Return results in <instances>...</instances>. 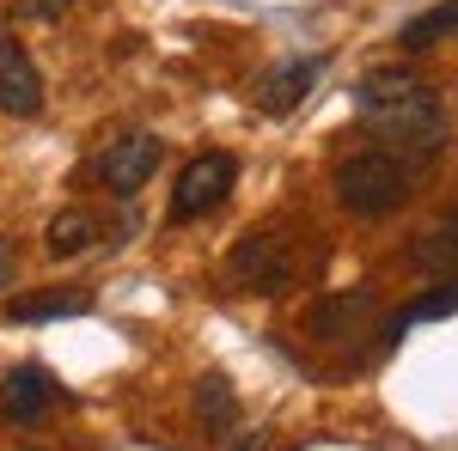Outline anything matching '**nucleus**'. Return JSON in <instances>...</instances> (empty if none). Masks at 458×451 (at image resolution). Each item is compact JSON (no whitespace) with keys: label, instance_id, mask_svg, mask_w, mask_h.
<instances>
[{"label":"nucleus","instance_id":"obj_1","mask_svg":"<svg viewBox=\"0 0 458 451\" xmlns=\"http://www.w3.org/2000/svg\"><path fill=\"white\" fill-rule=\"evenodd\" d=\"M354 110H360V122L373 135L391 140L416 165L446 146V104H440V92L403 68H373L354 86Z\"/></svg>","mask_w":458,"mask_h":451},{"label":"nucleus","instance_id":"obj_2","mask_svg":"<svg viewBox=\"0 0 458 451\" xmlns=\"http://www.w3.org/2000/svg\"><path fill=\"white\" fill-rule=\"evenodd\" d=\"M403 189H410V177H403V165L391 153H354V159H343V171H336V202L349 213H360V220L391 213L403 202Z\"/></svg>","mask_w":458,"mask_h":451},{"label":"nucleus","instance_id":"obj_3","mask_svg":"<svg viewBox=\"0 0 458 451\" xmlns=\"http://www.w3.org/2000/svg\"><path fill=\"white\" fill-rule=\"evenodd\" d=\"M233 183H239V159H233V153H202V159H190L183 177H177V189H172V220H202V213H214L233 196Z\"/></svg>","mask_w":458,"mask_h":451},{"label":"nucleus","instance_id":"obj_4","mask_svg":"<svg viewBox=\"0 0 458 451\" xmlns=\"http://www.w3.org/2000/svg\"><path fill=\"white\" fill-rule=\"evenodd\" d=\"M226 269H233V280H239V287H257V293H282L287 280H293L287 244L276 238V232H245V238L233 244Z\"/></svg>","mask_w":458,"mask_h":451},{"label":"nucleus","instance_id":"obj_5","mask_svg":"<svg viewBox=\"0 0 458 451\" xmlns=\"http://www.w3.org/2000/svg\"><path fill=\"white\" fill-rule=\"evenodd\" d=\"M159 159H165V146L159 135H123L105 146V159H98V177H105L110 196H135L147 177L159 171Z\"/></svg>","mask_w":458,"mask_h":451},{"label":"nucleus","instance_id":"obj_6","mask_svg":"<svg viewBox=\"0 0 458 451\" xmlns=\"http://www.w3.org/2000/svg\"><path fill=\"white\" fill-rule=\"evenodd\" d=\"M318 73H324V62L318 55H287V62H276V68L257 79V110H269V116H293V110L312 98V86H318Z\"/></svg>","mask_w":458,"mask_h":451},{"label":"nucleus","instance_id":"obj_7","mask_svg":"<svg viewBox=\"0 0 458 451\" xmlns=\"http://www.w3.org/2000/svg\"><path fill=\"white\" fill-rule=\"evenodd\" d=\"M0 110L6 116H37L43 110V73L31 68V55L0 31Z\"/></svg>","mask_w":458,"mask_h":451},{"label":"nucleus","instance_id":"obj_8","mask_svg":"<svg viewBox=\"0 0 458 451\" xmlns=\"http://www.w3.org/2000/svg\"><path fill=\"white\" fill-rule=\"evenodd\" d=\"M373 287H354V293H330V299H318L312 305V336H324V342H343V336H354L367 317H373Z\"/></svg>","mask_w":458,"mask_h":451},{"label":"nucleus","instance_id":"obj_9","mask_svg":"<svg viewBox=\"0 0 458 451\" xmlns=\"http://www.w3.org/2000/svg\"><path fill=\"white\" fill-rule=\"evenodd\" d=\"M0 403H6L13 421H37L49 403H55V379H49L43 366H13L6 384H0Z\"/></svg>","mask_w":458,"mask_h":451},{"label":"nucleus","instance_id":"obj_10","mask_svg":"<svg viewBox=\"0 0 458 451\" xmlns=\"http://www.w3.org/2000/svg\"><path fill=\"white\" fill-rule=\"evenodd\" d=\"M453 312H458V275H446L440 287H428L422 299H410L397 317H386L379 336H386V347H397V342H403V330H416V323H440V317H453Z\"/></svg>","mask_w":458,"mask_h":451},{"label":"nucleus","instance_id":"obj_11","mask_svg":"<svg viewBox=\"0 0 458 451\" xmlns=\"http://www.w3.org/2000/svg\"><path fill=\"white\" fill-rule=\"evenodd\" d=\"M410 263L428 275H458V213H446L440 226H428L422 238L410 244Z\"/></svg>","mask_w":458,"mask_h":451},{"label":"nucleus","instance_id":"obj_12","mask_svg":"<svg viewBox=\"0 0 458 451\" xmlns=\"http://www.w3.org/2000/svg\"><path fill=\"white\" fill-rule=\"evenodd\" d=\"M98 238H105V226H98V220H92L86 208L55 213V220H49V232H43V244H49V256H62V263H68V256H80V250H92Z\"/></svg>","mask_w":458,"mask_h":451},{"label":"nucleus","instance_id":"obj_13","mask_svg":"<svg viewBox=\"0 0 458 451\" xmlns=\"http://www.w3.org/2000/svg\"><path fill=\"white\" fill-rule=\"evenodd\" d=\"M196 415H202V427H214V433H233V427H239V397H233V384L220 379V372H208V379L196 384Z\"/></svg>","mask_w":458,"mask_h":451},{"label":"nucleus","instance_id":"obj_14","mask_svg":"<svg viewBox=\"0 0 458 451\" xmlns=\"http://www.w3.org/2000/svg\"><path fill=\"white\" fill-rule=\"evenodd\" d=\"M86 312H92L86 293H37V299H13L6 305L13 323H49V317H86Z\"/></svg>","mask_w":458,"mask_h":451},{"label":"nucleus","instance_id":"obj_15","mask_svg":"<svg viewBox=\"0 0 458 451\" xmlns=\"http://www.w3.org/2000/svg\"><path fill=\"white\" fill-rule=\"evenodd\" d=\"M440 37H458V0L434 6V13H422V19H410L397 43H403V49H434Z\"/></svg>","mask_w":458,"mask_h":451},{"label":"nucleus","instance_id":"obj_16","mask_svg":"<svg viewBox=\"0 0 458 451\" xmlns=\"http://www.w3.org/2000/svg\"><path fill=\"white\" fill-rule=\"evenodd\" d=\"M68 6L73 0H19V19H43V25H49V19H62Z\"/></svg>","mask_w":458,"mask_h":451},{"label":"nucleus","instance_id":"obj_17","mask_svg":"<svg viewBox=\"0 0 458 451\" xmlns=\"http://www.w3.org/2000/svg\"><path fill=\"white\" fill-rule=\"evenodd\" d=\"M233 451H269V433H250V439H239Z\"/></svg>","mask_w":458,"mask_h":451},{"label":"nucleus","instance_id":"obj_18","mask_svg":"<svg viewBox=\"0 0 458 451\" xmlns=\"http://www.w3.org/2000/svg\"><path fill=\"white\" fill-rule=\"evenodd\" d=\"M0 280H6V263H0Z\"/></svg>","mask_w":458,"mask_h":451}]
</instances>
